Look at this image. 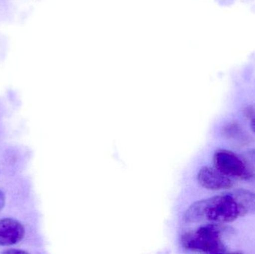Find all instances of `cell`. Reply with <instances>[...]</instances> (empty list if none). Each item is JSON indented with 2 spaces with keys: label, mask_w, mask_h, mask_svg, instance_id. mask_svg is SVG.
I'll return each mask as SVG.
<instances>
[{
  "label": "cell",
  "mask_w": 255,
  "mask_h": 254,
  "mask_svg": "<svg viewBox=\"0 0 255 254\" xmlns=\"http://www.w3.org/2000/svg\"><path fill=\"white\" fill-rule=\"evenodd\" d=\"M25 235V228L13 219L0 220V246H10L19 243Z\"/></svg>",
  "instance_id": "obj_5"
},
{
  "label": "cell",
  "mask_w": 255,
  "mask_h": 254,
  "mask_svg": "<svg viewBox=\"0 0 255 254\" xmlns=\"http://www.w3.org/2000/svg\"><path fill=\"white\" fill-rule=\"evenodd\" d=\"M198 180L203 187L211 190L229 189L233 186V182L227 175L211 167H203L199 170Z\"/></svg>",
  "instance_id": "obj_4"
},
{
  "label": "cell",
  "mask_w": 255,
  "mask_h": 254,
  "mask_svg": "<svg viewBox=\"0 0 255 254\" xmlns=\"http://www.w3.org/2000/svg\"><path fill=\"white\" fill-rule=\"evenodd\" d=\"M251 126L253 131L255 133V117L253 118V120H252Z\"/></svg>",
  "instance_id": "obj_11"
},
{
  "label": "cell",
  "mask_w": 255,
  "mask_h": 254,
  "mask_svg": "<svg viewBox=\"0 0 255 254\" xmlns=\"http://www.w3.org/2000/svg\"><path fill=\"white\" fill-rule=\"evenodd\" d=\"M248 158L251 161L252 164L255 167V149H253V150H250V152H248Z\"/></svg>",
  "instance_id": "obj_8"
},
{
  "label": "cell",
  "mask_w": 255,
  "mask_h": 254,
  "mask_svg": "<svg viewBox=\"0 0 255 254\" xmlns=\"http://www.w3.org/2000/svg\"><path fill=\"white\" fill-rule=\"evenodd\" d=\"M184 218L188 223H195L205 219V200L193 204L186 212Z\"/></svg>",
  "instance_id": "obj_7"
},
{
  "label": "cell",
  "mask_w": 255,
  "mask_h": 254,
  "mask_svg": "<svg viewBox=\"0 0 255 254\" xmlns=\"http://www.w3.org/2000/svg\"><path fill=\"white\" fill-rule=\"evenodd\" d=\"M4 254H24L25 253L23 251L19 250H7L4 252Z\"/></svg>",
  "instance_id": "obj_10"
},
{
  "label": "cell",
  "mask_w": 255,
  "mask_h": 254,
  "mask_svg": "<svg viewBox=\"0 0 255 254\" xmlns=\"http://www.w3.org/2000/svg\"><path fill=\"white\" fill-rule=\"evenodd\" d=\"M241 208L242 215L255 213V194L247 189H238L233 194Z\"/></svg>",
  "instance_id": "obj_6"
},
{
  "label": "cell",
  "mask_w": 255,
  "mask_h": 254,
  "mask_svg": "<svg viewBox=\"0 0 255 254\" xmlns=\"http://www.w3.org/2000/svg\"><path fill=\"white\" fill-rule=\"evenodd\" d=\"M5 204V196L1 191H0V211L2 210Z\"/></svg>",
  "instance_id": "obj_9"
},
{
  "label": "cell",
  "mask_w": 255,
  "mask_h": 254,
  "mask_svg": "<svg viewBox=\"0 0 255 254\" xmlns=\"http://www.w3.org/2000/svg\"><path fill=\"white\" fill-rule=\"evenodd\" d=\"M216 169L228 177L249 179L253 174L242 159L233 152L227 150H219L214 156Z\"/></svg>",
  "instance_id": "obj_3"
},
{
  "label": "cell",
  "mask_w": 255,
  "mask_h": 254,
  "mask_svg": "<svg viewBox=\"0 0 255 254\" xmlns=\"http://www.w3.org/2000/svg\"><path fill=\"white\" fill-rule=\"evenodd\" d=\"M242 216L241 208L232 195L205 200V219L214 222H232Z\"/></svg>",
  "instance_id": "obj_2"
},
{
  "label": "cell",
  "mask_w": 255,
  "mask_h": 254,
  "mask_svg": "<svg viewBox=\"0 0 255 254\" xmlns=\"http://www.w3.org/2000/svg\"><path fill=\"white\" fill-rule=\"evenodd\" d=\"M183 244L190 250L208 254L226 253V247L220 237V231L214 225L201 227L196 232L186 234Z\"/></svg>",
  "instance_id": "obj_1"
}]
</instances>
